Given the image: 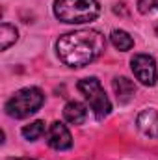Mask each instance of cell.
I'll return each mask as SVG.
<instances>
[{
	"label": "cell",
	"instance_id": "6da1fadb",
	"mask_svg": "<svg viewBox=\"0 0 158 160\" xmlns=\"http://www.w3.org/2000/svg\"><path fill=\"white\" fill-rule=\"evenodd\" d=\"M106 48V39L99 30L84 28L60 36L56 41L58 58L69 67H86L95 62Z\"/></svg>",
	"mask_w": 158,
	"mask_h": 160
},
{
	"label": "cell",
	"instance_id": "7a4b0ae2",
	"mask_svg": "<svg viewBox=\"0 0 158 160\" xmlns=\"http://www.w3.org/2000/svg\"><path fill=\"white\" fill-rule=\"evenodd\" d=\"M54 15L67 24H84L99 17L101 6L97 0H54Z\"/></svg>",
	"mask_w": 158,
	"mask_h": 160
},
{
	"label": "cell",
	"instance_id": "3957f363",
	"mask_svg": "<svg viewBox=\"0 0 158 160\" xmlns=\"http://www.w3.org/2000/svg\"><path fill=\"white\" fill-rule=\"evenodd\" d=\"M45 102V95L39 88H22L15 91L6 102V114L13 119H24L36 114Z\"/></svg>",
	"mask_w": 158,
	"mask_h": 160
},
{
	"label": "cell",
	"instance_id": "277c9868",
	"mask_svg": "<svg viewBox=\"0 0 158 160\" xmlns=\"http://www.w3.org/2000/svg\"><path fill=\"white\" fill-rule=\"evenodd\" d=\"M78 91L84 95L86 102L89 104L91 112L95 114L97 119H104L110 110H112V102L104 91V88L101 86V82L97 77H89V78H82L78 82Z\"/></svg>",
	"mask_w": 158,
	"mask_h": 160
},
{
	"label": "cell",
	"instance_id": "5b68a950",
	"mask_svg": "<svg viewBox=\"0 0 158 160\" xmlns=\"http://www.w3.org/2000/svg\"><path fill=\"white\" fill-rule=\"evenodd\" d=\"M130 69H132L134 77L143 86H155L156 84L158 69L153 56H149V54H134V58L130 60Z\"/></svg>",
	"mask_w": 158,
	"mask_h": 160
},
{
	"label": "cell",
	"instance_id": "8992f818",
	"mask_svg": "<svg viewBox=\"0 0 158 160\" xmlns=\"http://www.w3.org/2000/svg\"><path fill=\"white\" fill-rule=\"evenodd\" d=\"M47 143L56 149V151H65V149H71L73 145V138H71V132L69 128L60 123V121H54L48 125L47 128Z\"/></svg>",
	"mask_w": 158,
	"mask_h": 160
},
{
	"label": "cell",
	"instance_id": "52a82bcc",
	"mask_svg": "<svg viewBox=\"0 0 158 160\" xmlns=\"http://www.w3.org/2000/svg\"><path fill=\"white\" fill-rule=\"evenodd\" d=\"M138 130L147 138H158V112L155 108H145L136 118Z\"/></svg>",
	"mask_w": 158,
	"mask_h": 160
},
{
	"label": "cell",
	"instance_id": "ba28073f",
	"mask_svg": "<svg viewBox=\"0 0 158 160\" xmlns=\"http://www.w3.org/2000/svg\"><path fill=\"white\" fill-rule=\"evenodd\" d=\"M112 88L121 104H128L136 97V84L126 77H116L112 82Z\"/></svg>",
	"mask_w": 158,
	"mask_h": 160
},
{
	"label": "cell",
	"instance_id": "9c48e42d",
	"mask_svg": "<svg viewBox=\"0 0 158 160\" xmlns=\"http://www.w3.org/2000/svg\"><path fill=\"white\" fill-rule=\"evenodd\" d=\"M63 118L71 125H84L87 119V110L78 101H69L63 108Z\"/></svg>",
	"mask_w": 158,
	"mask_h": 160
},
{
	"label": "cell",
	"instance_id": "30bf717a",
	"mask_svg": "<svg viewBox=\"0 0 158 160\" xmlns=\"http://www.w3.org/2000/svg\"><path fill=\"white\" fill-rule=\"evenodd\" d=\"M110 41H112V45L117 48V50H130L132 47H134V39H132V36L128 34V32H125V30H114L112 34H110Z\"/></svg>",
	"mask_w": 158,
	"mask_h": 160
},
{
	"label": "cell",
	"instance_id": "8fae6325",
	"mask_svg": "<svg viewBox=\"0 0 158 160\" xmlns=\"http://www.w3.org/2000/svg\"><path fill=\"white\" fill-rule=\"evenodd\" d=\"M19 38V32L15 26H11L9 22H2L0 26V48L2 50H7Z\"/></svg>",
	"mask_w": 158,
	"mask_h": 160
},
{
	"label": "cell",
	"instance_id": "7c38bea8",
	"mask_svg": "<svg viewBox=\"0 0 158 160\" xmlns=\"http://www.w3.org/2000/svg\"><path fill=\"white\" fill-rule=\"evenodd\" d=\"M21 134H22L28 142H36V140H39L41 136L45 134V123L39 121V119L32 121V123H28V125H24V127H22Z\"/></svg>",
	"mask_w": 158,
	"mask_h": 160
},
{
	"label": "cell",
	"instance_id": "4fadbf2b",
	"mask_svg": "<svg viewBox=\"0 0 158 160\" xmlns=\"http://www.w3.org/2000/svg\"><path fill=\"white\" fill-rule=\"evenodd\" d=\"M138 11L143 15L158 11V0H138Z\"/></svg>",
	"mask_w": 158,
	"mask_h": 160
},
{
	"label": "cell",
	"instance_id": "5bb4252c",
	"mask_svg": "<svg viewBox=\"0 0 158 160\" xmlns=\"http://www.w3.org/2000/svg\"><path fill=\"white\" fill-rule=\"evenodd\" d=\"M9 160H34V158H9Z\"/></svg>",
	"mask_w": 158,
	"mask_h": 160
}]
</instances>
